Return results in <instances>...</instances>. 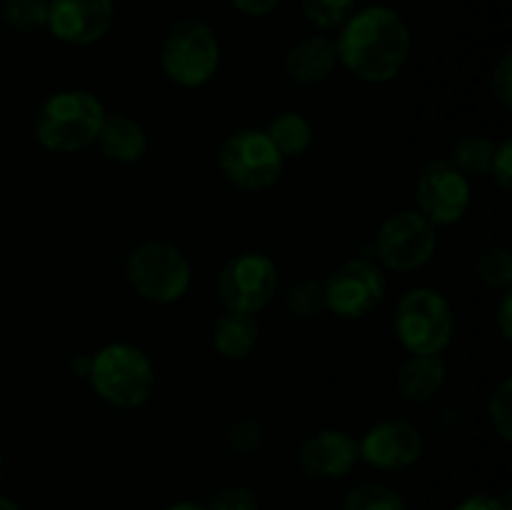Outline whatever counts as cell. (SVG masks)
<instances>
[{
  "label": "cell",
  "mask_w": 512,
  "mask_h": 510,
  "mask_svg": "<svg viewBox=\"0 0 512 510\" xmlns=\"http://www.w3.org/2000/svg\"><path fill=\"white\" fill-rule=\"evenodd\" d=\"M338 63L363 83L383 85L400 75L413 50L408 23L395 8L383 3L355 8L338 30Z\"/></svg>",
  "instance_id": "1"
},
{
  "label": "cell",
  "mask_w": 512,
  "mask_h": 510,
  "mask_svg": "<svg viewBox=\"0 0 512 510\" xmlns=\"http://www.w3.org/2000/svg\"><path fill=\"white\" fill-rule=\"evenodd\" d=\"M105 108L98 95L83 88L58 90L50 95L35 118V138L48 153H80L95 143Z\"/></svg>",
  "instance_id": "2"
},
{
  "label": "cell",
  "mask_w": 512,
  "mask_h": 510,
  "mask_svg": "<svg viewBox=\"0 0 512 510\" xmlns=\"http://www.w3.org/2000/svg\"><path fill=\"white\" fill-rule=\"evenodd\" d=\"M88 380L100 400L113 408L133 410L153 395L155 368L138 345L108 343L90 355Z\"/></svg>",
  "instance_id": "3"
},
{
  "label": "cell",
  "mask_w": 512,
  "mask_h": 510,
  "mask_svg": "<svg viewBox=\"0 0 512 510\" xmlns=\"http://www.w3.org/2000/svg\"><path fill=\"white\" fill-rule=\"evenodd\" d=\"M125 280L135 295L155 305L178 303L193 283L188 255L165 240H148L130 250L125 260Z\"/></svg>",
  "instance_id": "4"
},
{
  "label": "cell",
  "mask_w": 512,
  "mask_h": 510,
  "mask_svg": "<svg viewBox=\"0 0 512 510\" xmlns=\"http://www.w3.org/2000/svg\"><path fill=\"white\" fill-rule=\"evenodd\" d=\"M220 40L205 20H178L160 45V68L180 88H200L220 68Z\"/></svg>",
  "instance_id": "5"
},
{
  "label": "cell",
  "mask_w": 512,
  "mask_h": 510,
  "mask_svg": "<svg viewBox=\"0 0 512 510\" xmlns=\"http://www.w3.org/2000/svg\"><path fill=\"white\" fill-rule=\"evenodd\" d=\"M395 335L410 355H443L453 343L455 315L448 298L433 288H413L395 308Z\"/></svg>",
  "instance_id": "6"
},
{
  "label": "cell",
  "mask_w": 512,
  "mask_h": 510,
  "mask_svg": "<svg viewBox=\"0 0 512 510\" xmlns=\"http://www.w3.org/2000/svg\"><path fill=\"white\" fill-rule=\"evenodd\" d=\"M218 165L230 185L248 193H260L278 183L285 158L278 153L265 130L240 128L220 143Z\"/></svg>",
  "instance_id": "7"
},
{
  "label": "cell",
  "mask_w": 512,
  "mask_h": 510,
  "mask_svg": "<svg viewBox=\"0 0 512 510\" xmlns=\"http://www.w3.org/2000/svg\"><path fill=\"white\" fill-rule=\"evenodd\" d=\"M278 265L258 250L233 255L218 275V295L225 310L258 315L278 293Z\"/></svg>",
  "instance_id": "8"
},
{
  "label": "cell",
  "mask_w": 512,
  "mask_h": 510,
  "mask_svg": "<svg viewBox=\"0 0 512 510\" xmlns=\"http://www.w3.org/2000/svg\"><path fill=\"white\" fill-rule=\"evenodd\" d=\"M438 250V233L418 210H400L380 225L375 253L380 263L395 273H410L430 263Z\"/></svg>",
  "instance_id": "9"
},
{
  "label": "cell",
  "mask_w": 512,
  "mask_h": 510,
  "mask_svg": "<svg viewBox=\"0 0 512 510\" xmlns=\"http://www.w3.org/2000/svg\"><path fill=\"white\" fill-rule=\"evenodd\" d=\"M325 305L343 320H360L380 308L388 290L383 268L373 260L353 258L325 280Z\"/></svg>",
  "instance_id": "10"
},
{
  "label": "cell",
  "mask_w": 512,
  "mask_h": 510,
  "mask_svg": "<svg viewBox=\"0 0 512 510\" xmlns=\"http://www.w3.org/2000/svg\"><path fill=\"white\" fill-rule=\"evenodd\" d=\"M418 213L430 225H455L465 218L473 200L470 180L450 160H433L415 180Z\"/></svg>",
  "instance_id": "11"
},
{
  "label": "cell",
  "mask_w": 512,
  "mask_h": 510,
  "mask_svg": "<svg viewBox=\"0 0 512 510\" xmlns=\"http://www.w3.org/2000/svg\"><path fill=\"white\" fill-rule=\"evenodd\" d=\"M115 23V0H50L45 30L75 48L95 45Z\"/></svg>",
  "instance_id": "12"
},
{
  "label": "cell",
  "mask_w": 512,
  "mask_h": 510,
  "mask_svg": "<svg viewBox=\"0 0 512 510\" xmlns=\"http://www.w3.org/2000/svg\"><path fill=\"white\" fill-rule=\"evenodd\" d=\"M360 460L385 473L413 468L423 455V435L408 420H380L358 440Z\"/></svg>",
  "instance_id": "13"
},
{
  "label": "cell",
  "mask_w": 512,
  "mask_h": 510,
  "mask_svg": "<svg viewBox=\"0 0 512 510\" xmlns=\"http://www.w3.org/2000/svg\"><path fill=\"white\" fill-rule=\"evenodd\" d=\"M358 460V440L338 428L318 430L298 450V463L308 478H345Z\"/></svg>",
  "instance_id": "14"
},
{
  "label": "cell",
  "mask_w": 512,
  "mask_h": 510,
  "mask_svg": "<svg viewBox=\"0 0 512 510\" xmlns=\"http://www.w3.org/2000/svg\"><path fill=\"white\" fill-rule=\"evenodd\" d=\"M338 65L335 43L328 35H308L288 48L283 58V70L295 85H318L333 75Z\"/></svg>",
  "instance_id": "15"
},
{
  "label": "cell",
  "mask_w": 512,
  "mask_h": 510,
  "mask_svg": "<svg viewBox=\"0 0 512 510\" xmlns=\"http://www.w3.org/2000/svg\"><path fill=\"white\" fill-rule=\"evenodd\" d=\"M95 145L113 163L133 165L148 153V130L133 115L115 110V113H105Z\"/></svg>",
  "instance_id": "16"
},
{
  "label": "cell",
  "mask_w": 512,
  "mask_h": 510,
  "mask_svg": "<svg viewBox=\"0 0 512 510\" xmlns=\"http://www.w3.org/2000/svg\"><path fill=\"white\" fill-rule=\"evenodd\" d=\"M448 380V368L440 355H410L398 370L395 388L405 403L423 405L438 398Z\"/></svg>",
  "instance_id": "17"
},
{
  "label": "cell",
  "mask_w": 512,
  "mask_h": 510,
  "mask_svg": "<svg viewBox=\"0 0 512 510\" xmlns=\"http://www.w3.org/2000/svg\"><path fill=\"white\" fill-rule=\"evenodd\" d=\"M260 343V323L255 315L225 310L213 325V348L225 360H245Z\"/></svg>",
  "instance_id": "18"
},
{
  "label": "cell",
  "mask_w": 512,
  "mask_h": 510,
  "mask_svg": "<svg viewBox=\"0 0 512 510\" xmlns=\"http://www.w3.org/2000/svg\"><path fill=\"white\" fill-rule=\"evenodd\" d=\"M265 133H268V138L273 140V145L285 160L305 155L315 140L313 123L298 110H283V113L275 115L268 128H265Z\"/></svg>",
  "instance_id": "19"
},
{
  "label": "cell",
  "mask_w": 512,
  "mask_h": 510,
  "mask_svg": "<svg viewBox=\"0 0 512 510\" xmlns=\"http://www.w3.org/2000/svg\"><path fill=\"white\" fill-rule=\"evenodd\" d=\"M495 143L483 138V135H465L455 143L453 158L450 163L465 175V178H483L490 173V163H493Z\"/></svg>",
  "instance_id": "20"
},
{
  "label": "cell",
  "mask_w": 512,
  "mask_h": 510,
  "mask_svg": "<svg viewBox=\"0 0 512 510\" xmlns=\"http://www.w3.org/2000/svg\"><path fill=\"white\" fill-rule=\"evenodd\" d=\"M480 283L490 290H510L512 285V255L503 245H490L475 258L473 265Z\"/></svg>",
  "instance_id": "21"
},
{
  "label": "cell",
  "mask_w": 512,
  "mask_h": 510,
  "mask_svg": "<svg viewBox=\"0 0 512 510\" xmlns=\"http://www.w3.org/2000/svg\"><path fill=\"white\" fill-rule=\"evenodd\" d=\"M343 510H408L403 495L385 483H363L348 490Z\"/></svg>",
  "instance_id": "22"
},
{
  "label": "cell",
  "mask_w": 512,
  "mask_h": 510,
  "mask_svg": "<svg viewBox=\"0 0 512 510\" xmlns=\"http://www.w3.org/2000/svg\"><path fill=\"white\" fill-rule=\"evenodd\" d=\"M50 0H3V23L15 33H38L48 23Z\"/></svg>",
  "instance_id": "23"
},
{
  "label": "cell",
  "mask_w": 512,
  "mask_h": 510,
  "mask_svg": "<svg viewBox=\"0 0 512 510\" xmlns=\"http://www.w3.org/2000/svg\"><path fill=\"white\" fill-rule=\"evenodd\" d=\"M285 308L293 318H318L328 310L325 305V285L320 280H298L285 290Z\"/></svg>",
  "instance_id": "24"
},
{
  "label": "cell",
  "mask_w": 512,
  "mask_h": 510,
  "mask_svg": "<svg viewBox=\"0 0 512 510\" xmlns=\"http://www.w3.org/2000/svg\"><path fill=\"white\" fill-rule=\"evenodd\" d=\"M300 10L320 33H338L345 20L355 13V0H300Z\"/></svg>",
  "instance_id": "25"
},
{
  "label": "cell",
  "mask_w": 512,
  "mask_h": 510,
  "mask_svg": "<svg viewBox=\"0 0 512 510\" xmlns=\"http://www.w3.org/2000/svg\"><path fill=\"white\" fill-rule=\"evenodd\" d=\"M225 443L233 453L250 455L263 445V425L255 418H238L228 425Z\"/></svg>",
  "instance_id": "26"
},
{
  "label": "cell",
  "mask_w": 512,
  "mask_h": 510,
  "mask_svg": "<svg viewBox=\"0 0 512 510\" xmlns=\"http://www.w3.org/2000/svg\"><path fill=\"white\" fill-rule=\"evenodd\" d=\"M488 415L490 423H493L495 433L510 443L512 440V380L505 378L503 383L495 388L493 398L488 403Z\"/></svg>",
  "instance_id": "27"
},
{
  "label": "cell",
  "mask_w": 512,
  "mask_h": 510,
  "mask_svg": "<svg viewBox=\"0 0 512 510\" xmlns=\"http://www.w3.org/2000/svg\"><path fill=\"white\" fill-rule=\"evenodd\" d=\"M208 510H260L258 495L245 485H228V488L218 490L208 505Z\"/></svg>",
  "instance_id": "28"
},
{
  "label": "cell",
  "mask_w": 512,
  "mask_h": 510,
  "mask_svg": "<svg viewBox=\"0 0 512 510\" xmlns=\"http://www.w3.org/2000/svg\"><path fill=\"white\" fill-rule=\"evenodd\" d=\"M490 90H493V98L503 105L505 110L512 108V58L503 55L500 63L495 65L493 80H490Z\"/></svg>",
  "instance_id": "29"
},
{
  "label": "cell",
  "mask_w": 512,
  "mask_h": 510,
  "mask_svg": "<svg viewBox=\"0 0 512 510\" xmlns=\"http://www.w3.org/2000/svg\"><path fill=\"white\" fill-rule=\"evenodd\" d=\"M495 183L503 190L512 188V143L510 140H503V143L495 145L493 163H490V173Z\"/></svg>",
  "instance_id": "30"
},
{
  "label": "cell",
  "mask_w": 512,
  "mask_h": 510,
  "mask_svg": "<svg viewBox=\"0 0 512 510\" xmlns=\"http://www.w3.org/2000/svg\"><path fill=\"white\" fill-rule=\"evenodd\" d=\"M453 510H510V503L505 498H498V495L475 493L460 500Z\"/></svg>",
  "instance_id": "31"
},
{
  "label": "cell",
  "mask_w": 512,
  "mask_h": 510,
  "mask_svg": "<svg viewBox=\"0 0 512 510\" xmlns=\"http://www.w3.org/2000/svg\"><path fill=\"white\" fill-rule=\"evenodd\" d=\"M230 3L248 18H268L280 8V0H230Z\"/></svg>",
  "instance_id": "32"
},
{
  "label": "cell",
  "mask_w": 512,
  "mask_h": 510,
  "mask_svg": "<svg viewBox=\"0 0 512 510\" xmlns=\"http://www.w3.org/2000/svg\"><path fill=\"white\" fill-rule=\"evenodd\" d=\"M495 323H498V330H500V335H503V340H510L512 338V293L510 290H505L503 298H500L498 313H495Z\"/></svg>",
  "instance_id": "33"
},
{
  "label": "cell",
  "mask_w": 512,
  "mask_h": 510,
  "mask_svg": "<svg viewBox=\"0 0 512 510\" xmlns=\"http://www.w3.org/2000/svg\"><path fill=\"white\" fill-rule=\"evenodd\" d=\"M70 370L80 378H88V370H90V355H78V358L70 363Z\"/></svg>",
  "instance_id": "34"
},
{
  "label": "cell",
  "mask_w": 512,
  "mask_h": 510,
  "mask_svg": "<svg viewBox=\"0 0 512 510\" xmlns=\"http://www.w3.org/2000/svg\"><path fill=\"white\" fill-rule=\"evenodd\" d=\"M165 510H208L203 503H195V500H178V503H170Z\"/></svg>",
  "instance_id": "35"
},
{
  "label": "cell",
  "mask_w": 512,
  "mask_h": 510,
  "mask_svg": "<svg viewBox=\"0 0 512 510\" xmlns=\"http://www.w3.org/2000/svg\"><path fill=\"white\" fill-rule=\"evenodd\" d=\"M0 510H20V505L15 503V500L5 498V495H0Z\"/></svg>",
  "instance_id": "36"
},
{
  "label": "cell",
  "mask_w": 512,
  "mask_h": 510,
  "mask_svg": "<svg viewBox=\"0 0 512 510\" xmlns=\"http://www.w3.org/2000/svg\"><path fill=\"white\" fill-rule=\"evenodd\" d=\"M0 478H3V455H0Z\"/></svg>",
  "instance_id": "37"
}]
</instances>
